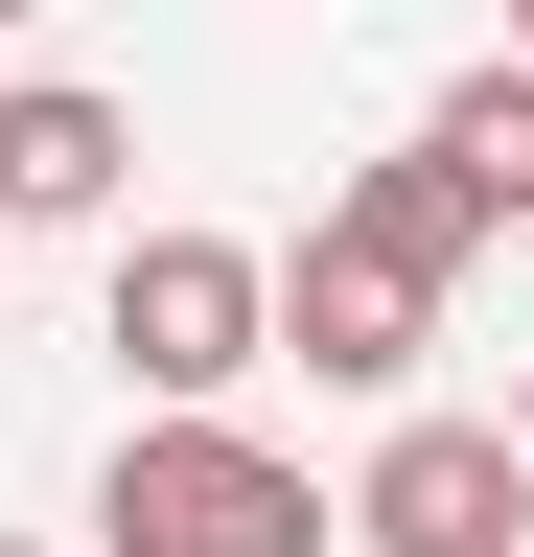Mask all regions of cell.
I'll use <instances>...</instances> for the list:
<instances>
[{"mask_svg":"<svg viewBox=\"0 0 534 557\" xmlns=\"http://www.w3.org/2000/svg\"><path fill=\"white\" fill-rule=\"evenodd\" d=\"M0 24H24V0H0Z\"/></svg>","mask_w":534,"mask_h":557,"instance_id":"8fae6325","label":"cell"},{"mask_svg":"<svg viewBox=\"0 0 534 557\" xmlns=\"http://www.w3.org/2000/svg\"><path fill=\"white\" fill-rule=\"evenodd\" d=\"M256 302H280V372H325V395H395L442 348V256H395L372 209H302L280 256H256Z\"/></svg>","mask_w":534,"mask_h":557,"instance_id":"7a4b0ae2","label":"cell"},{"mask_svg":"<svg viewBox=\"0 0 534 557\" xmlns=\"http://www.w3.org/2000/svg\"><path fill=\"white\" fill-rule=\"evenodd\" d=\"M511 557H534V534H511Z\"/></svg>","mask_w":534,"mask_h":557,"instance_id":"7c38bea8","label":"cell"},{"mask_svg":"<svg viewBox=\"0 0 534 557\" xmlns=\"http://www.w3.org/2000/svg\"><path fill=\"white\" fill-rule=\"evenodd\" d=\"M419 139H442V186L511 233V209H534V47H488V70H464V94H442Z\"/></svg>","mask_w":534,"mask_h":557,"instance_id":"8992f818","label":"cell"},{"mask_svg":"<svg viewBox=\"0 0 534 557\" xmlns=\"http://www.w3.org/2000/svg\"><path fill=\"white\" fill-rule=\"evenodd\" d=\"M0 278H24V233H0Z\"/></svg>","mask_w":534,"mask_h":557,"instance_id":"ba28073f","label":"cell"},{"mask_svg":"<svg viewBox=\"0 0 534 557\" xmlns=\"http://www.w3.org/2000/svg\"><path fill=\"white\" fill-rule=\"evenodd\" d=\"M0 557H47V534H0Z\"/></svg>","mask_w":534,"mask_h":557,"instance_id":"9c48e42d","label":"cell"},{"mask_svg":"<svg viewBox=\"0 0 534 557\" xmlns=\"http://www.w3.org/2000/svg\"><path fill=\"white\" fill-rule=\"evenodd\" d=\"M116 186H140V116L71 94V70H24V94H0V233H94Z\"/></svg>","mask_w":534,"mask_h":557,"instance_id":"5b68a950","label":"cell"},{"mask_svg":"<svg viewBox=\"0 0 534 557\" xmlns=\"http://www.w3.org/2000/svg\"><path fill=\"white\" fill-rule=\"evenodd\" d=\"M511 47H534V0H511Z\"/></svg>","mask_w":534,"mask_h":557,"instance_id":"30bf717a","label":"cell"},{"mask_svg":"<svg viewBox=\"0 0 534 557\" xmlns=\"http://www.w3.org/2000/svg\"><path fill=\"white\" fill-rule=\"evenodd\" d=\"M511 442H534V348H511Z\"/></svg>","mask_w":534,"mask_h":557,"instance_id":"52a82bcc","label":"cell"},{"mask_svg":"<svg viewBox=\"0 0 534 557\" xmlns=\"http://www.w3.org/2000/svg\"><path fill=\"white\" fill-rule=\"evenodd\" d=\"M116 372H140V395H233V372H280L256 256H233V233H116Z\"/></svg>","mask_w":534,"mask_h":557,"instance_id":"3957f363","label":"cell"},{"mask_svg":"<svg viewBox=\"0 0 534 557\" xmlns=\"http://www.w3.org/2000/svg\"><path fill=\"white\" fill-rule=\"evenodd\" d=\"M349 534L372 557H511L534 534V442L511 418H395V442L349 465Z\"/></svg>","mask_w":534,"mask_h":557,"instance_id":"277c9868","label":"cell"},{"mask_svg":"<svg viewBox=\"0 0 534 557\" xmlns=\"http://www.w3.org/2000/svg\"><path fill=\"white\" fill-rule=\"evenodd\" d=\"M349 511L256 442L233 395H140V442L94 465V557H325Z\"/></svg>","mask_w":534,"mask_h":557,"instance_id":"6da1fadb","label":"cell"}]
</instances>
